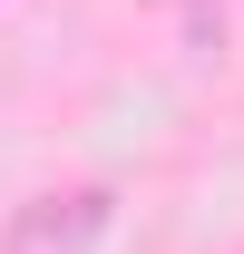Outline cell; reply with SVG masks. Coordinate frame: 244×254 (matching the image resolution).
I'll list each match as a JSON object with an SVG mask.
<instances>
[{
	"label": "cell",
	"mask_w": 244,
	"mask_h": 254,
	"mask_svg": "<svg viewBox=\"0 0 244 254\" xmlns=\"http://www.w3.org/2000/svg\"><path fill=\"white\" fill-rule=\"evenodd\" d=\"M108 225H118V195H108V186H68V195L20 205L10 235H0V254H98Z\"/></svg>",
	"instance_id": "6da1fadb"
}]
</instances>
